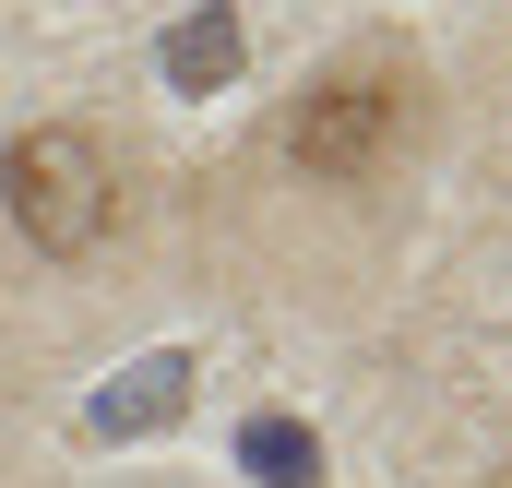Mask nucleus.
<instances>
[{"label": "nucleus", "instance_id": "f257e3e1", "mask_svg": "<svg viewBox=\"0 0 512 488\" xmlns=\"http://www.w3.org/2000/svg\"><path fill=\"white\" fill-rule=\"evenodd\" d=\"M0 203H12L24 250H48V262H84V250L108 239V215H120V179H108L96 131L36 120V131H12V155H0Z\"/></svg>", "mask_w": 512, "mask_h": 488}, {"label": "nucleus", "instance_id": "7ed1b4c3", "mask_svg": "<svg viewBox=\"0 0 512 488\" xmlns=\"http://www.w3.org/2000/svg\"><path fill=\"white\" fill-rule=\"evenodd\" d=\"M239 60H251V36H239V12H227V0H191V12L155 36L167 96H227V84H239Z\"/></svg>", "mask_w": 512, "mask_h": 488}, {"label": "nucleus", "instance_id": "20e7f679", "mask_svg": "<svg viewBox=\"0 0 512 488\" xmlns=\"http://www.w3.org/2000/svg\"><path fill=\"white\" fill-rule=\"evenodd\" d=\"M179 405H191V358H179V346H155V358H131L120 381L84 405V429H96V441H143V429H167Z\"/></svg>", "mask_w": 512, "mask_h": 488}, {"label": "nucleus", "instance_id": "f03ea898", "mask_svg": "<svg viewBox=\"0 0 512 488\" xmlns=\"http://www.w3.org/2000/svg\"><path fill=\"white\" fill-rule=\"evenodd\" d=\"M393 131H405V96H393V84H370V72H346V84H322V96L298 108L286 155H298L310 179H370V167L393 155Z\"/></svg>", "mask_w": 512, "mask_h": 488}, {"label": "nucleus", "instance_id": "39448f33", "mask_svg": "<svg viewBox=\"0 0 512 488\" xmlns=\"http://www.w3.org/2000/svg\"><path fill=\"white\" fill-rule=\"evenodd\" d=\"M239 465H251V488H310L322 477V441H310L298 417H251V429H239Z\"/></svg>", "mask_w": 512, "mask_h": 488}]
</instances>
